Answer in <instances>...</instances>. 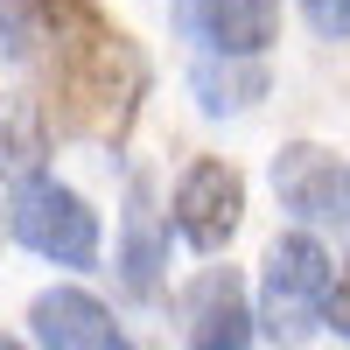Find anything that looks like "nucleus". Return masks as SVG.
Listing matches in <instances>:
<instances>
[{"instance_id": "obj_13", "label": "nucleus", "mask_w": 350, "mask_h": 350, "mask_svg": "<svg viewBox=\"0 0 350 350\" xmlns=\"http://www.w3.org/2000/svg\"><path fill=\"white\" fill-rule=\"evenodd\" d=\"M323 329L350 336V259L336 267V287H329V308H323Z\"/></svg>"}, {"instance_id": "obj_9", "label": "nucleus", "mask_w": 350, "mask_h": 350, "mask_svg": "<svg viewBox=\"0 0 350 350\" xmlns=\"http://www.w3.org/2000/svg\"><path fill=\"white\" fill-rule=\"evenodd\" d=\"M161 259H168V239L154 224V189H148V175H133L126 183V217H120V267H126L133 295H154Z\"/></svg>"}, {"instance_id": "obj_4", "label": "nucleus", "mask_w": 350, "mask_h": 350, "mask_svg": "<svg viewBox=\"0 0 350 350\" xmlns=\"http://www.w3.org/2000/svg\"><path fill=\"white\" fill-rule=\"evenodd\" d=\"M239 224H245V175L231 161H189L175 183V231L196 252H224Z\"/></svg>"}, {"instance_id": "obj_1", "label": "nucleus", "mask_w": 350, "mask_h": 350, "mask_svg": "<svg viewBox=\"0 0 350 350\" xmlns=\"http://www.w3.org/2000/svg\"><path fill=\"white\" fill-rule=\"evenodd\" d=\"M0 42L14 64L42 70L64 120L84 133H120L148 92V64L84 0H0Z\"/></svg>"}, {"instance_id": "obj_14", "label": "nucleus", "mask_w": 350, "mask_h": 350, "mask_svg": "<svg viewBox=\"0 0 350 350\" xmlns=\"http://www.w3.org/2000/svg\"><path fill=\"white\" fill-rule=\"evenodd\" d=\"M0 350H21V343H14V336H0Z\"/></svg>"}, {"instance_id": "obj_6", "label": "nucleus", "mask_w": 350, "mask_h": 350, "mask_svg": "<svg viewBox=\"0 0 350 350\" xmlns=\"http://www.w3.org/2000/svg\"><path fill=\"white\" fill-rule=\"evenodd\" d=\"M273 196L301 224H350V175L315 140H295V148L273 154Z\"/></svg>"}, {"instance_id": "obj_5", "label": "nucleus", "mask_w": 350, "mask_h": 350, "mask_svg": "<svg viewBox=\"0 0 350 350\" xmlns=\"http://www.w3.org/2000/svg\"><path fill=\"white\" fill-rule=\"evenodd\" d=\"M252 301H245V280L231 267H203L183 287V343L189 350H245L252 343Z\"/></svg>"}, {"instance_id": "obj_2", "label": "nucleus", "mask_w": 350, "mask_h": 350, "mask_svg": "<svg viewBox=\"0 0 350 350\" xmlns=\"http://www.w3.org/2000/svg\"><path fill=\"white\" fill-rule=\"evenodd\" d=\"M8 231L28 252L56 259V267H98V211L70 183H56V175H21L14 183Z\"/></svg>"}, {"instance_id": "obj_3", "label": "nucleus", "mask_w": 350, "mask_h": 350, "mask_svg": "<svg viewBox=\"0 0 350 350\" xmlns=\"http://www.w3.org/2000/svg\"><path fill=\"white\" fill-rule=\"evenodd\" d=\"M329 287H336V259L315 245L308 231H287V239H273V245H267L259 323H267L273 336H308V329H323Z\"/></svg>"}, {"instance_id": "obj_7", "label": "nucleus", "mask_w": 350, "mask_h": 350, "mask_svg": "<svg viewBox=\"0 0 350 350\" xmlns=\"http://www.w3.org/2000/svg\"><path fill=\"white\" fill-rule=\"evenodd\" d=\"M175 28L211 56H259L280 36V0H175Z\"/></svg>"}, {"instance_id": "obj_8", "label": "nucleus", "mask_w": 350, "mask_h": 350, "mask_svg": "<svg viewBox=\"0 0 350 350\" xmlns=\"http://www.w3.org/2000/svg\"><path fill=\"white\" fill-rule=\"evenodd\" d=\"M28 323H36V343L42 350H133L126 329L112 323V308L84 287H42L28 301Z\"/></svg>"}, {"instance_id": "obj_10", "label": "nucleus", "mask_w": 350, "mask_h": 350, "mask_svg": "<svg viewBox=\"0 0 350 350\" xmlns=\"http://www.w3.org/2000/svg\"><path fill=\"white\" fill-rule=\"evenodd\" d=\"M189 92H196V105L211 112V120L252 112L259 98H267V64H259V56H203V64L189 70Z\"/></svg>"}, {"instance_id": "obj_12", "label": "nucleus", "mask_w": 350, "mask_h": 350, "mask_svg": "<svg viewBox=\"0 0 350 350\" xmlns=\"http://www.w3.org/2000/svg\"><path fill=\"white\" fill-rule=\"evenodd\" d=\"M301 14H308V28L315 36H350V0H301Z\"/></svg>"}, {"instance_id": "obj_11", "label": "nucleus", "mask_w": 350, "mask_h": 350, "mask_svg": "<svg viewBox=\"0 0 350 350\" xmlns=\"http://www.w3.org/2000/svg\"><path fill=\"white\" fill-rule=\"evenodd\" d=\"M42 148H49V133H42V105L36 98H21V92H0V175H42Z\"/></svg>"}]
</instances>
